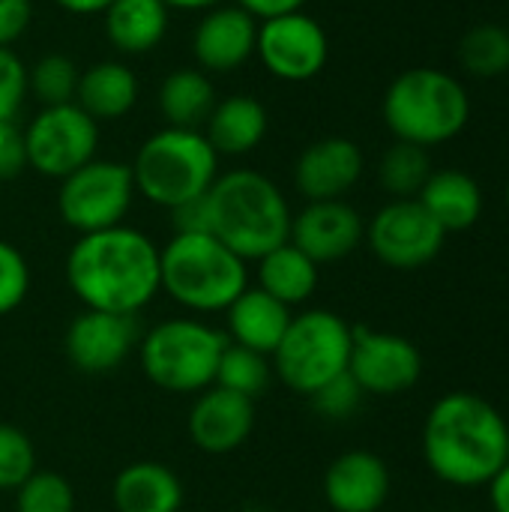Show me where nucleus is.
Returning a JSON list of instances; mask_svg holds the SVG:
<instances>
[{
    "instance_id": "f257e3e1",
    "label": "nucleus",
    "mask_w": 509,
    "mask_h": 512,
    "mask_svg": "<svg viewBox=\"0 0 509 512\" xmlns=\"http://www.w3.org/2000/svg\"><path fill=\"white\" fill-rule=\"evenodd\" d=\"M66 282L84 309L138 315L159 291V246L129 225L81 234L66 255Z\"/></svg>"
},
{
    "instance_id": "f03ea898",
    "label": "nucleus",
    "mask_w": 509,
    "mask_h": 512,
    "mask_svg": "<svg viewBox=\"0 0 509 512\" xmlns=\"http://www.w3.org/2000/svg\"><path fill=\"white\" fill-rule=\"evenodd\" d=\"M423 459L429 471L450 486H489L509 462V426L504 414L477 393H447L426 417Z\"/></svg>"
},
{
    "instance_id": "7ed1b4c3",
    "label": "nucleus",
    "mask_w": 509,
    "mask_h": 512,
    "mask_svg": "<svg viewBox=\"0 0 509 512\" xmlns=\"http://www.w3.org/2000/svg\"><path fill=\"white\" fill-rule=\"evenodd\" d=\"M210 234L243 261H258L291 237V207L282 189L249 168L219 174L207 192Z\"/></svg>"
},
{
    "instance_id": "20e7f679",
    "label": "nucleus",
    "mask_w": 509,
    "mask_h": 512,
    "mask_svg": "<svg viewBox=\"0 0 509 512\" xmlns=\"http://www.w3.org/2000/svg\"><path fill=\"white\" fill-rule=\"evenodd\" d=\"M468 120L471 96L465 84L432 66L402 72L384 93V123L396 141L429 150L462 135Z\"/></svg>"
},
{
    "instance_id": "39448f33",
    "label": "nucleus",
    "mask_w": 509,
    "mask_h": 512,
    "mask_svg": "<svg viewBox=\"0 0 509 512\" xmlns=\"http://www.w3.org/2000/svg\"><path fill=\"white\" fill-rule=\"evenodd\" d=\"M159 279L180 306L210 315L225 312L246 288V261L213 234H174L159 249Z\"/></svg>"
},
{
    "instance_id": "423d86ee",
    "label": "nucleus",
    "mask_w": 509,
    "mask_h": 512,
    "mask_svg": "<svg viewBox=\"0 0 509 512\" xmlns=\"http://www.w3.org/2000/svg\"><path fill=\"white\" fill-rule=\"evenodd\" d=\"M129 168L135 192L156 207L174 210L210 192L219 177V153L201 129L165 126L138 147Z\"/></svg>"
},
{
    "instance_id": "0eeeda50",
    "label": "nucleus",
    "mask_w": 509,
    "mask_h": 512,
    "mask_svg": "<svg viewBox=\"0 0 509 512\" xmlns=\"http://www.w3.org/2000/svg\"><path fill=\"white\" fill-rule=\"evenodd\" d=\"M228 336L195 318H171L138 342L144 375L165 393H201L213 387Z\"/></svg>"
},
{
    "instance_id": "6e6552de",
    "label": "nucleus",
    "mask_w": 509,
    "mask_h": 512,
    "mask_svg": "<svg viewBox=\"0 0 509 512\" xmlns=\"http://www.w3.org/2000/svg\"><path fill=\"white\" fill-rule=\"evenodd\" d=\"M351 345V324L342 315L330 309H309L291 318L282 342L270 354V363L285 387L300 396H312L327 381L348 372Z\"/></svg>"
},
{
    "instance_id": "1a4fd4ad",
    "label": "nucleus",
    "mask_w": 509,
    "mask_h": 512,
    "mask_svg": "<svg viewBox=\"0 0 509 512\" xmlns=\"http://www.w3.org/2000/svg\"><path fill=\"white\" fill-rule=\"evenodd\" d=\"M132 198L135 180L129 165L114 159H90L87 165L60 180L57 210L72 231L93 234L123 225Z\"/></svg>"
},
{
    "instance_id": "9d476101",
    "label": "nucleus",
    "mask_w": 509,
    "mask_h": 512,
    "mask_svg": "<svg viewBox=\"0 0 509 512\" xmlns=\"http://www.w3.org/2000/svg\"><path fill=\"white\" fill-rule=\"evenodd\" d=\"M24 147L27 165L36 174L63 180L90 159H96L99 123L87 117L75 102L48 105L30 120L24 132Z\"/></svg>"
},
{
    "instance_id": "9b49d317",
    "label": "nucleus",
    "mask_w": 509,
    "mask_h": 512,
    "mask_svg": "<svg viewBox=\"0 0 509 512\" xmlns=\"http://www.w3.org/2000/svg\"><path fill=\"white\" fill-rule=\"evenodd\" d=\"M366 240L381 264L393 270H417L441 255L447 234L417 198H396L366 225Z\"/></svg>"
},
{
    "instance_id": "f8f14e48",
    "label": "nucleus",
    "mask_w": 509,
    "mask_h": 512,
    "mask_svg": "<svg viewBox=\"0 0 509 512\" xmlns=\"http://www.w3.org/2000/svg\"><path fill=\"white\" fill-rule=\"evenodd\" d=\"M255 54L261 57L270 75H276L279 81L300 84L315 78L327 66L330 39L324 27L300 9L261 21Z\"/></svg>"
},
{
    "instance_id": "ddd939ff",
    "label": "nucleus",
    "mask_w": 509,
    "mask_h": 512,
    "mask_svg": "<svg viewBox=\"0 0 509 512\" xmlns=\"http://www.w3.org/2000/svg\"><path fill=\"white\" fill-rule=\"evenodd\" d=\"M354 345L348 372L363 393L399 396L408 393L423 375V354L417 345L396 333H378L369 327H351Z\"/></svg>"
},
{
    "instance_id": "4468645a",
    "label": "nucleus",
    "mask_w": 509,
    "mask_h": 512,
    "mask_svg": "<svg viewBox=\"0 0 509 512\" xmlns=\"http://www.w3.org/2000/svg\"><path fill=\"white\" fill-rule=\"evenodd\" d=\"M141 342L138 318L84 309L66 330L63 348L69 363L84 375H108L114 372L132 348Z\"/></svg>"
},
{
    "instance_id": "2eb2a0df",
    "label": "nucleus",
    "mask_w": 509,
    "mask_h": 512,
    "mask_svg": "<svg viewBox=\"0 0 509 512\" xmlns=\"http://www.w3.org/2000/svg\"><path fill=\"white\" fill-rule=\"evenodd\" d=\"M366 237L360 213L339 201H309L291 219V243L315 264H333L348 258Z\"/></svg>"
},
{
    "instance_id": "dca6fc26",
    "label": "nucleus",
    "mask_w": 509,
    "mask_h": 512,
    "mask_svg": "<svg viewBox=\"0 0 509 512\" xmlns=\"http://www.w3.org/2000/svg\"><path fill=\"white\" fill-rule=\"evenodd\" d=\"M363 177V150L351 138H321L294 165V186L309 201H339Z\"/></svg>"
},
{
    "instance_id": "f3484780",
    "label": "nucleus",
    "mask_w": 509,
    "mask_h": 512,
    "mask_svg": "<svg viewBox=\"0 0 509 512\" xmlns=\"http://www.w3.org/2000/svg\"><path fill=\"white\" fill-rule=\"evenodd\" d=\"M255 429V402L222 387L198 393L189 411V438L198 450L225 456L249 441Z\"/></svg>"
},
{
    "instance_id": "a211bd4d",
    "label": "nucleus",
    "mask_w": 509,
    "mask_h": 512,
    "mask_svg": "<svg viewBox=\"0 0 509 512\" xmlns=\"http://www.w3.org/2000/svg\"><path fill=\"white\" fill-rule=\"evenodd\" d=\"M258 42V18L240 6H213L204 12L192 33V54L204 72H234L252 54Z\"/></svg>"
},
{
    "instance_id": "6ab92c4d",
    "label": "nucleus",
    "mask_w": 509,
    "mask_h": 512,
    "mask_svg": "<svg viewBox=\"0 0 509 512\" xmlns=\"http://www.w3.org/2000/svg\"><path fill=\"white\" fill-rule=\"evenodd\" d=\"M390 495V471L381 456L351 450L324 474V498L336 512H378Z\"/></svg>"
},
{
    "instance_id": "aec40b11",
    "label": "nucleus",
    "mask_w": 509,
    "mask_h": 512,
    "mask_svg": "<svg viewBox=\"0 0 509 512\" xmlns=\"http://www.w3.org/2000/svg\"><path fill=\"white\" fill-rule=\"evenodd\" d=\"M228 336L234 345L252 348L258 354H273L276 345L282 342L288 324H291V309L270 297L261 288H246L228 309Z\"/></svg>"
},
{
    "instance_id": "412c9836",
    "label": "nucleus",
    "mask_w": 509,
    "mask_h": 512,
    "mask_svg": "<svg viewBox=\"0 0 509 512\" xmlns=\"http://www.w3.org/2000/svg\"><path fill=\"white\" fill-rule=\"evenodd\" d=\"M117 512H180L183 483L162 462H132L111 486Z\"/></svg>"
},
{
    "instance_id": "4be33fe9",
    "label": "nucleus",
    "mask_w": 509,
    "mask_h": 512,
    "mask_svg": "<svg viewBox=\"0 0 509 512\" xmlns=\"http://www.w3.org/2000/svg\"><path fill=\"white\" fill-rule=\"evenodd\" d=\"M417 201L444 228V234H456V231L474 228L480 213H483L480 183L471 174L456 171V168L432 171V177L420 189Z\"/></svg>"
},
{
    "instance_id": "5701e85b",
    "label": "nucleus",
    "mask_w": 509,
    "mask_h": 512,
    "mask_svg": "<svg viewBox=\"0 0 509 512\" xmlns=\"http://www.w3.org/2000/svg\"><path fill=\"white\" fill-rule=\"evenodd\" d=\"M138 102V78L120 60H102L81 72L75 105L96 123L120 120Z\"/></svg>"
},
{
    "instance_id": "b1692460",
    "label": "nucleus",
    "mask_w": 509,
    "mask_h": 512,
    "mask_svg": "<svg viewBox=\"0 0 509 512\" xmlns=\"http://www.w3.org/2000/svg\"><path fill=\"white\" fill-rule=\"evenodd\" d=\"M267 135V108L255 96L219 99L204 123V138L219 156L252 153Z\"/></svg>"
},
{
    "instance_id": "393cba45",
    "label": "nucleus",
    "mask_w": 509,
    "mask_h": 512,
    "mask_svg": "<svg viewBox=\"0 0 509 512\" xmlns=\"http://www.w3.org/2000/svg\"><path fill=\"white\" fill-rule=\"evenodd\" d=\"M168 12L162 0H114L102 12L105 36L120 54H147L165 39Z\"/></svg>"
},
{
    "instance_id": "a878e982",
    "label": "nucleus",
    "mask_w": 509,
    "mask_h": 512,
    "mask_svg": "<svg viewBox=\"0 0 509 512\" xmlns=\"http://www.w3.org/2000/svg\"><path fill=\"white\" fill-rule=\"evenodd\" d=\"M258 288L285 303L288 309L300 306L318 288V264L288 240L258 258Z\"/></svg>"
},
{
    "instance_id": "bb28decb",
    "label": "nucleus",
    "mask_w": 509,
    "mask_h": 512,
    "mask_svg": "<svg viewBox=\"0 0 509 512\" xmlns=\"http://www.w3.org/2000/svg\"><path fill=\"white\" fill-rule=\"evenodd\" d=\"M216 102L213 81L204 69H174L159 87V114L177 129H201Z\"/></svg>"
},
{
    "instance_id": "cd10ccee",
    "label": "nucleus",
    "mask_w": 509,
    "mask_h": 512,
    "mask_svg": "<svg viewBox=\"0 0 509 512\" xmlns=\"http://www.w3.org/2000/svg\"><path fill=\"white\" fill-rule=\"evenodd\" d=\"M270 378H273V363L267 354H258L252 348L228 342L222 357H219V369H216L213 384L255 402L261 393H267Z\"/></svg>"
},
{
    "instance_id": "c85d7f7f",
    "label": "nucleus",
    "mask_w": 509,
    "mask_h": 512,
    "mask_svg": "<svg viewBox=\"0 0 509 512\" xmlns=\"http://www.w3.org/2000/svg\"><path fill=\"white\" fill-rule=\"evenodd\" d=\"M432 177V159L426 147L396 141L378 165V180L393 198H417Z\"/></svg>"
},
{
    "instance_id": "c756f323",
    "label": "nucleus",
    "mask_w": 509,
    "mask_h": 512,
    "mask_svg": "<svg viewBox=\"0 0 509 512\" xmlns=\"http://www.w3.org/2000/svg\"><path fill=\"white\" fill-rule=\"evenodd\" d=\"M459 63L477 78H498L509 72V27L477 24L459 42Z\"/></svg>"
},
{
    "instance_id": "7c9ffc66",
    "label": "nucleus",
    "mask_w": 509,
    "mask_h": 512,
    "mask_svg": "<svg viewBox=\"0 0 509 512\" xmlns=\"http://www.w3.org/2000/svg\"><path fill=\"white\" fill-rule=\"evenodd\" d=\"M78 66L66 54H45L27 72V90L48 108V105H69L75 102L78 90Z\"/></svg>"
},
{
    "instance_id": "2f4dec72",
    "label": "nucleus",
    "mask_w": 509,
    "mask_h": 512,
    "mask_svg": "<svg viewBox=\"0 0 509 512\" xmlns=\"http://www.w3.org/2000/svg\"><path fill=\"white\" fill-rule=\"evenodd\" d=\"M15 512H75V492L54 471H33L15 489Z\"/></svg>"
},
{
    "instance_id": "473e14b6",
    "label": "nucleus",
    "mask_w": 509,
    "mask_h": 512,
    "mask_svg": "<svg viewBox=\"0 0 509 512\" xmlns=\"http://www.w3.org/2000/svg\"><path fill=\"white\" fill-rule=\"evenodd\" d=\"M36 471V453L30 438L0 423V492H15Z\"/></svg>"
},
{
    "instance_id": "72a5a7b5",
    "label": "nucleus",
    "mask_w": 509,
    "mask_h": 512,
    "mask_svg": "<svg viewBox=\"0 0 509 512\" xmlns=\"http://www.w3.org/2000/svg\"><path fill=\"white\" fill-rule=\"evenodd\" d=\"M363 396H366V393H363L360 384L351 378V372H342L339 378H333V381H327L321 390H315L309 399H312V405H315V411H318L321 417H327V420H348V417L357 414Z\"/></svg>"
},
{
    "instance_id": "f704fd0d",
    "label": "nucleus",
    "mask_w": 509,
    "mask_h": 512,
    "mask_svg": "<svg viewBox=\"0 0 509 512\" xmlns=\"http://www.w3.org/2000/svg\"><path fill=\"white\" fill-rule=\"evenodd\" d=\"M27 291H30V267L24 255L12 243L0 240V315L15 312L24 303Z\"/></svg>"
},
{
    "instance_id": "c9c22d12",
    "label": "nucleus",
    "mask_w": 509,
    "mask_h": 512,
    "mask_svg": "<svg viewBox=\"0 0 509 512\" xmlns=\"http://www.w3.org/2000/svg\"><path fill=\"white\" fill-rule=\"evenodd\" d=\"M27 99V69L12 48H0V123L18 117Z\"/></svg>"
},
{
    "instance_id": "e433bc0d",
    "label": "nucleus",
    "mask_w": 509,
    "mask_h": 512,
    "mask_svg": "<svg viewBox=\"0 0 509 512\" xmlns=\"http://www.w3.org/2000/svg\"><path fill=\"white\" fill-rule=\"evenodd\" d=\"M24 168H27L24 132L15 126V120L0 123V180H15Z\"/></svg>"
},
{
    "instance_id": "4c0bfd02",
    "label": "nucleus",
    "mask_w": 509,
    "mask_h": 512,
    "mask_svg": "<svg viewBox=\"0 0 509 512\" xmlns=\"http://www.w3.org/2000/svg\"><path fill=\"white\" fill-rule=\"evenodd\" d=\"M33 18L30 0H0V48H9Z\"/></svg>"
},
{
    "instance_id": "58836bf2",
    "label": "nucleus",
    "mask_w": 509,
    "mask_h": 512,
    "mask_svg": "<svg viewBox=\"0 0 509 512\" xmlns=\"http://www.w3.org/2000/svg\"><path fill=\"white\" fill-rule=\"evenodd\" d=\"M171 213V222H174V234H210V210H207V195L201 198H192Z\"/></svg>"
},
{
    "instance_id": "ea45409f",
    "label": "nucleus",
    "mask_w": 509,
    "mask_h": 512,
    "mask_svg": "<svg viewBox=\"0 0 509 512\" xmlns=\"http://www.w3.org/2000/svg\"><path fill=\"white\" fill-rule=\"evenodd\" d=\"M309 0H237L240 9H246L252 18L267 21L276 15H288V12H300Z\"/></svg>"
},
{
    "instance_id": "a19ab883",
    "label": "nucleus",
    "mask_w": 509,
    "mask_h": 512,
    "mask_svg": "<svg viewBox=\"0 0 509 512\" xmlns=\"http://www.w3.org/2000/svg\"><path fill=\"white\" fill-rule=\"evenodd\" d=\"M489 498H492L495 512H509V462L492 477V483H489Z\"/></svg>"
},
{
    "instance_id": "79ce46f5",
    "label": "nucleus",
    "mask_w": 509,
    "mask_h": 512,
    "mask_svg": "<svg viewBox=\"0 0 509 512\" xmlns=\"http://www.w3.org/2000/svg\"><path fill=\"white\" fill-rule=\"evenodd\" d=\"M54 3L75 15H96V12H105L114 0H54Z\"/></svg>"
},
{
    "instance_id": "37998d69",
    "label": "nucleus",
    "mask_w": 509,
    "mask_h": 512,
    "mask_svg": "<svg viewBox=\"0 0 509 512\" xmlns=\"http://www.w3.org/2000/svg\"><path fill=\"white\" fill-rule=\"evenodd\" d=\"M168 9H183V12H207V9H213V6H219L222 0H162Z\"/></svg>"
},
{
    "instance_id": "c03bdc74",
    "label": "nucleus",
    "mask_w": 509,
    "mask_h": 512,
    "mask_svg": "<svg viewBox=\"0 0 509 512\" xmlns=\"http://www.w3.org/2000/svg\"><path fill=\"white\" fill-rule=\"evenodd\" d=\"M507 207H509V186H507Z\"/></svg>"
}]
</instances>
